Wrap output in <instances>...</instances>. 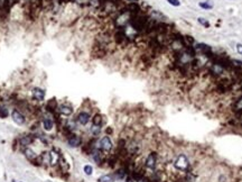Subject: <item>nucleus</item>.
Instances as JSON below:
<instances>
[{
    "instance_id": "obj_6",
    "label": "nucleus",
    "mask_w": 242,
    "mask_h": 182,
    "mask_svg": "<svg viewBox=\"0 0 242 182\" xmlns=\"http://www.w3.org/2000/svg\"><path fill=\"white\" fill-rule=\"evenodd\" d=\"M11 117H12V120H14L17 125H24L25 121H26L25 116L23 115L20 111L17 110V109H14V110H12V112H11Z\"/></svg>"
},
{
    "instance_id": "obj_1",
    "label": "nucleus",
    "mask_w": 242,
    "mask_h": 182,
    "mask_svg": "<svg viewBox=\"0 0 242 182\" xmlns=\"http://www.w3.org/2000/svg\"><path fill=\"white\" fill-rule=\"evenodd\" d=\"M174 168L176 170H178V171H182V172L189 171L191 163H189L188 158L185 154H179L178 156L176 158V160L174 161Z\"/></svg>"
},
{
    "instance_id": "obj_16",
    "label": "nucleus",
    "mask_w": 242,
    "mask_h": 182,
    "mask_svg": "<svg viewBox=\"0 0 242 182\" xmlns=\"http://www.w3.org/2000/svg\"><path fill=\"white\" fill-rule=\"evenodd\" d=\"M126 175H127V171H126V169H125V168L119 169V170L114 173V178H116V179H119V180L125 179V178H126Z\"/></svg>"
},
{
    "instance_id": "obj_17",
    "label": "nucleus",
    "mask_w": 242,
    "mask_h": 182,
    "mask_svg": "<svg viewBox=\"0 0 242 182\" xmlns=\"http://www.w3.org/2000/svg\"><path fill=\"white\" fill-rule=\"evenodd\" d=\"M102 116L100 114H95L92 117V125H97V126H101L102 125Z\"/></svg>"
},
{
    "instance_id": "obj_18",
    "label": "nucleus",
    "mask_w": 242,
    "mask_h": 182,
    "mask_svg": "<svg viewBox=\"0 0 242 182\" xmlns=\"http://www.w3.org/2000/svg\"><path fill=\"white\" fill-rule=\"evenodd\" d=\"M99 182H113L114 181V178L111 174H107V175H102L101 178H99Z\"/></svg>"
},
{
    "instance_id": "obj_21",
    "label": "nucleus",
    "mask_w": 242,
    "mask_h": 182,
    "mask_svg": "<svg viewBox=\"0 0 242 182\" xmlns=\"http://www.w3.org/2000/svg\"><path fill=\"white\" fill-rule=\"evenodd\" d=\"M83 171H84V173H85L87 175H91V174L93 173V168L91 166V165L87 164V165H85V166L83 168Z\"/></svg>"
},
{
    "instance_id": "obj_14",
    "label": "nucleus",
    "mask_w": 242,
    "mask_h": 182,
    "mask_svg": "<svg viewBox=\"0 0 242 182\" xmlns=\"http://www.w3.org/2000/svg\"><path fill=\"white\" fill-rule=\"evenodd\" d=\"M43 127H44V129L47 130V132L52 130L54 127V121L52 119H49V118H44L43 119Z\"/></svg>"
},
{
    "instance_id": "obj_24",
    "label": "nucleus",
    "mask_w": 242,
    "mask_h": 182,
    "mask_svg": "<svg viewBox=\"0 0 242 182\" xmlns=\"http://www.w3.org/2000/svg\"><path fill=\"white\" fill-rule=\"evenodd\" d=\"M167 2H168L169 5L174 6V7H178V6L180 5V1H179V0H167Z\"/></svg>"
},
{
    "instance_id": "obj_23",
    "label": "nucleus",
    "mask_w": 242,
    "mask_h": 182,
    "mask_svg": "<svg viewBox=\"0 0 242 182\" xmlns=\"http://www.w3.org/2000/svg\"><path fill=\"white\" fill-rule=\"evenodd\" d=\"M8 116V110L6 108H0V118H6Z\"/></svg>"
},
{
    "instance_id": "obj_27",
    "label": "nucleus",
    "mask_w": 242,
    "mask_h": 182,
    "mask_svg": "<svg viewBox=\"0 0 242 182\" xmlns=\"http://www.w3.org/2000/svg\"><path fill=\"white\" fill-rule=\"evenodd\" d=\"M126 182H135V180H133V179H132L131 177H128L126 179Z\"/></svg>"
},
{
    "instance_id": "obj_25",
    "label": "nucleus",
    "mask_w": 242,
    "mask_h": 182,
    "mask_svg": "<svg viewBox=\"0 0 242 182\" xmlns=\"http://www.w3.org/2000/svg\"><path fill=\"white\" fill-rule=\"evenodd\" d=\"M136 182H151V181H150V179H148V178H146V175H145V177L140 178L139 180H137Z\"/></svg>"
},
{
    "instance_id": "obj_11",
    "label": "nucleus",
    "mask_w": 242,
    "mask_h": 182,
    "mask_svg": "<svg viewBox=\"0 0 242 182\" xmlns=\"http://www.w3.org/2000/svg\"><path fill=\"white\" fill-rule=\"evenodd\" d=\"M24 154H25V156H26V158H27L28 161H30V162H35V161L37 160V158H38L34 151L32 149H28V147H26V149H24Z\"/></svg>"
},
{
    "instance_id": "obj_7",
    "label": "nucleus",
    "mask_w": 242,
    "mask_h": 182,
    "mask_svg": "<svg viewBox=\"0 0 242 182\" xmlns=\"http://www.w3.org/2000/svg\"><path fill=\"white\" fill-rule=\"evenodd\" d=\"M90 114L89 112H87V111H81V112H78V115L76 116V121H78L80 125H82V126H85V125L90 121Z\"/></svg>"
},
{
    "instance_id": "obj_10",
    "label": "nucleus",
    "mask_w": 242,
    "mask_h": 182,
    "mask_svg": "<svg viewBox=\"0 0 242 182\" xmlns=\"http://www.w3.org/2000/svg\"><path fill=\"white\" fill-rule=\"evenodd\" d=\"M34 137L32 135H24L19 138V143L23 147H28L30 144L34 142Z\"/></svg>"
},
{
    "instance_id": "obj_3",
    "label": "nucleus",
    "mask_w": 242,
    "mask_h": 182,
    "mask_svg": "<svg viewBox=\"0 0 242 182\" xmlns=\"http://www.w3.org/2000/svg\"><path fill=\"white\" fill-rule=\"evenodd\" d=\"M113 147V144H112L111 139L109 136H103L99 142H98L97 149H100L102 152H110Z\"/></svg>"
},
{
    "instance_id": "obj_12",
    "label": "nucleus",
    "mask_w": 242,
    "mask_h": 182,
    "mask_svg": "<svg viewBox=\"0 0 242 182\" xmlns=\"http://www.w3.org/2000/svg\"><path fill=\"white\" fill-rule=\"evenodd\" d=\"M59 156H61V153H57L55 149H52V151L49 152V161H51V165H56V164H58Z\"/></svg>"
},
{
    "instance_id": "obj_4",
    "label": "nucleus",
    "mask_w": 242,
    "mask_h": 182,
    "mask_svg": "<svg viewBox=\"0 0 242 182\" xmlns=\"http://www.w3.org/2000/svg\"><path fill=\"white\" fill-rule=\"evenodd\" d=\"M193 46H194L195 52L199 53V54H206V55H212V54H213V51H212L211 46H208L206 44L197 43V44H195V45H193Z\"/></svg>"
},
{
    "instance_id": "obj_15",
    "label": "nucleus",
    "mask_w": 242,
    "mask_h": 182,
    "mask_svg": "<svg viewBox=\"0 0 242 182\" xmlns=\"http://www.w3.org/2000/svg\"><path fill=\"white\" fill-rule=\"evenodd\" d=\"M185 173H186L185 177H184L185 182H195L196 181L197 175H196L194 172H192V171H187V172H185Z\"/></svg>"
},
{
    "instance_id": "obj_26",
    "label": "nucleus",
    "mask_w": 242,
    "mask_h": 182,
    "mask_svg": "<svg viewBox=\"0 0 242 182\" xmlns=\"http://www.w3.org/2000/svg\"><path fill=\"white\" fill-rule=\"evenodd\" d=\"M235 47H237V51H238V53H239V54H241V55H242V44L238 43V44H237V46H235Z\"/></svg>"
},
{
    "instance_id": "obj_2",
    "label": "nucleus",
    "mask_w": 242,
    "mask_h": 182,
    "mask_svg": "<svg viewBox=\"0 0 242 182\" xmlns=\"http://www.w3.org/2000/svg\"><path fill=\"white\" fill-rule=\"evenodd\" d=\"M157 162H158V155L155 152H151L147 155V158L145 160V166L148 170L155 171L156 166H157Z\"/></svg>"
},
{
    "instance_id": "obj_13",
    "label": "nucleus",
    "mask_w": 242,
    "mask_h": 182,
    "mask_svg": "<svg viewBox=\"0 0 242 182\" xmlns=\"http://www.w3.org/2000/svg\"><path fill=\"white\" fill-rule=\"evenodd\" d=\"M57 107H58V104L55 99H51V100H48L47 104H46V109L48 111L57 110Z\"/></svg>"
},
{
    "instance_id": "obj_22",
    "label": "nucleus",
    "mask_w": 242,
    "mask_h": 182,
    "mask_svg": "<svg viewBox=\"0 0 242 182\" xmlns=\"http://www.w3.org/2000/svg\"><path fill=\"white\" fill-rule=\"evenodd\" d=\"M197 21H199V23L202 25V26L206 27V28H208V27H210V23H208V21L205 19V18H202V17H201V18H199V19H197Z\"/></svg>"
},
{
    "instance_id": "obj_9",
    "label": "nucleus",
    "mask_w": 242,
    "mask_h": 182,
    "mask_svg": "<svg viewBox=\"0 0 242 182\" xmlns=\"http://www.w3.org/2000/svg\"><path fill=\"white\" fill-rule=\"evenodd\" d=\"M82 143V138L78 136V135L72 134L70 137L67 138V144L71 146V147H78Z\"/></svg>"
},
{
    "instance_id": "obj_20",
    "label": "nucleus",
    "mask_w": 242,
    "mask_h": 182,
    "mask_svg": "<svg viewBox=\"0 0 242 182\" xmlns=\"http://www.w3.org/2000/svg\"><path fill=\"white\" fill-rule=\"evenodd\" d=\"M91 134L93 135V136H98V135H100V133H101V126H97V125H92V127H91Z\"/></svg>"
},
{
    "instance_id": "obj_8",
    "label": "nucleus",
    "mask_w": 242,
    "mask_h": 182,
    "mask_svg": "<svg viewBox=\"0 0 242 182\" xmlns=\"http://www.w3.org/2000/svg\"><path fill=\"white\" fill-rule=\"evenodd\" d=\"M57 112L62 116H71L73 114V108L68 105H58L57 107Z\"/></svg>"
},
{
    "instance_id": "obj_5",
    "label": "nucleus",
    "mask_w": 242,
    "mask_h": 182,
    "mask_svg": "<svg viewBox=\"0 0 242 182\" xmlns=\"http://www.w3.org/2000/svg\"><path fill=\"white\" fill-rule=\"evenodd\" d=\"M32 95H33V98L37 101H43L45 99V90L42 88H38V87L33 88Z\"/></svg>"
},
{
    "instance_id": "obj_19",
    "label": "nucleus",
    "mask_w": 242,
    "mask_h": 182,
    "mask_svg": "<svg viewBox=\"0 0 242 182\" xmlns=\"http://www.w3.org/2000/svg\"><path fill=\"white\" fill-rule=\"evenodd\" d=\"M199 7L201 8H203V9H206V10H210L213 8V4L211 2V1H203V2H199Z\"/></svg>"
}]
</instances>
